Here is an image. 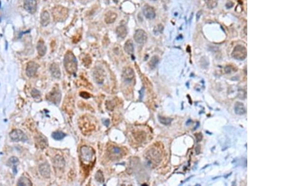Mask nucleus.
Returning a JSON list of instances; mask_svg holds the SVG:
<instances>
[{
  "instance_id": "obj_33",
  "label": "nucleus",
  "mask_w": 281,
  "mask_h": 186,
  "mask_svg": "<svg viewBox=\"0 0 281 186\" xmlns=\"http://www.w3.org/2000/svg\"><path fill=\"white\" fill-rule=\"evenodd\" d=\"M31 95H32V97H33L34 99H37L40 98V96H41L40 91H38V90H36V89H33V90L31 91Z\"/></svg>"
},
{
  "instance_id": "obj_25",
  "label": "nucleus",
  "mask_w": 281,
  "mask_h": 186,
  "mask_svg": "<svg viewBox=\"0 0 281 186\" xmlns=\"http://www.w3.org/2000/svg\"><path fill=\"white\" fill-rule=\"evenodd\" d=\"M124 51L128 55H132L134 52V45L131 40H128L124 44Z\"/></svg>"
},
{
  "instance_id": "obj_4",
  "label": "nucleus",
  "mask_w": 281,
  "mask_h": 186,
  "mask_svg": "<svg viewBox=\"0 0 281 186\" xmlns=\"http://www.w3.org/2000/svg\"><path fill=\"white\" fill-rule=\"evenodd\" d=\"M52 14L55 21L62 22L68 17V10L63 7L57 6L53 9Z\"/></svg>"
},
{
  "instance_id": "obj_29",
  "label": "nucleus",
  "mask_w": 281,
  "mask_h": 186,
  "mask_svg": "<svg viewBox=\"0 0 281 186\" xmlns=\"http://www.w3.org/2000/svg\"><path fill=\"white\" fill-rule=\"evenodd\" d=\"M159 61H160V59H159V57H158V56H153V57L151 58V59L150 63H149L150 67L151 69L155 68L156 67L157 65L158 64Z\"/></svg>"
},
{
  "instance_id": "obj_36",
  "label": "nucleus",
  "mask_w": 281,
  "mask_h": 186,
  "mask_svg": "<svg viewBox=\"0 0 281 186\" xmlns=\"http://www.w3.org/2000/svg\"><path fill=\"white\" fill-rule=\"evenodd\" d=\"M196 140H197V142H199V141H201V140L202 139V134H201V133H199V134H196Z\"/></svg>"
},
{
  "instance_id": "obj_8",
  "label": "nucleus",
  "mask_w": 281,
  "mask_h": 186,
  "mask_svg": "<svg viewBox=\"0 0 281 186\" xmlns=\"http://www.w3.org/2000/svg\"><path fill=\"white\" fill-rule=\"evenodd\" d=\"M135 42L139 44H144L146 42L148 39L147 33L142 29L137 30L134 35Z\"/></svg>"
},
{
  "instance_id": "obj_15",
  "label": "nucleus",
  "mask_w": 281,
  "mask_h": 186,
  "mask_svg": "<svg viewBox=\"0 0 281 186\" xmlns=\"http://www.w3.org/2000/svg\"><path fill=\"white\" fill-rule=\"evenodd\" d=\"M122 76L126 81H131L134 77V70L130 68H126L122 73Z\"/></svg>"
},
{
  "instance_id": "obj_2",
  "label": "nucleus",
  "mask_w": 281,
  "mask_h": 186,
  "mask_svg": "<svg viewBox=\"0 0 281 186\" xmlns=\"http://www.w3.org/2000/svg\"><path fill=\"white\" fill-rule=\"evenodd\" d=\"M64 66L69 74L76 75L78 70V61L73 52L68 51L64 58Z\"/></svg>"
},
{
  "instance_id": "obj_20",
  "label": "nucleus",
  "mask_w": 281,
  "mask_h": 186,
  "mask_svg": "<svg viewBox=\"0 0 281 186\" xmlns=\"http://www.w3.org/2000/svg\"><path fill=\"white\" fill-rule=\"evenodd\" d=\"M50 22V14L47 11H43L41 15V24L43 27H46Z\"/></svg>"
},
{
  "instance_id": "obj_39",
  "label": "nucleus",
  "mask_w": 281,
  "mask_h": 186,
  "mask_svg": "<svg viewBox=\"0 0 281 186\" xmlns=\"http://www.w3.org/2000/svg\"><path fill=\"white\" fill-rule=\"evenodd\" d=\"M153 1H155V0H153Z\"/></svg>"
},
{
  "instance_id": "obj_23",
  "label": "nucleus",
  "mask_w": 281,
  "mask_h": 186,
  "mask_svg": "<svg viewBox=\"0 0 281 186\" xmlns=\"http://www.w3.org/2000/svg\"><path fill=\"white\" fill-rule=\"evenodd\" d=\"M83 120V121L81 122L80 125H86V126L84 125V126L81 127V129L83 130V131H85V130H86V131H91V130H93L95 129L94 125L91 124L90 122L88 121V120H87V119H86V117H85L83 120Z\"/></svg>"
},
{
  "instance_id": "obj_5",
  "label": "nucleus",
  "mask_w": 281,
  "mask_h": 186,
  "mask_svg": "<svg viewBox=\"0 0 281 186\" xmlns=\"http://www.w3.org/2000/svg\"><path fill=\"white\" fill-rule=\"evenodd\" d=\"M232 56L234 58L237 60H244L247 57V49L245 46L238 45L234 48Z\"/></svg>"
},
{
  "instance_id": "obj_34",
  "label": "nucleus",
  "mask_w": 281,
  "mask_h": 186,
  "mask_svg": "<svg viewBox=\"0 0 281 186\" xmlns=\"http://www.w3.org/2000/svg\"><path fill=\"white\" fill-rule=\"evenodd\" d=\"M83 62H84V66H88L91 63V59L89 56H86L83 59Z\"/></svg>"
},
{
  "instance_id": "obj_32",
  "label": "nucleus",
  "mask_w": 281,
  "mask_h": 186,
  "mask_svg": "<svg viewBox=\"0 0 281 186\" xmlns=\"http://www.w3.org/2000/svg\"><path fill=\"white\" fill-rule=\"evenodd\" d=\"M95 179L97 182L99 183H103L104 181V178L102 172L101 170L97 171V172L95 174Z\"/></svg>"
},
{
  "instance_id": "obj_18",
  "label": "nucleus",
  "mask_w": 281,
  "mask_h": 186,
  "mask_svg": "<svg viewBox=\"0 0 281 186\" xmlns=\"http://www.w3.org/2000/svg\"><path fill=\"white\" fill-rule=\"evenodd\" d=\"M50 71L53 77L56 78H59L61 76V71L60 66L58 64L54 63L51 64L50 66Z\"/></svg>"
},
{
  "instance_id": "obj_27",
  "label": "nucleus",
  "mask_w": 281,
  "mask_h": 186,
  "mask_svg": "<svg viewBox=\"0 0 281 186\" xmlns=\"http://www.w3.org/2000/svg\"><path fill=\"white\" fill-rule=\"evenodd\" d=\"M17 185L24 186V185H32L33 184L29 179H28L26 177H21L19 179Z\"/></svg>"
},
{
  "instance_id": "obj_37",
  "label": "nucleus",
  "mask_w": 281,
  "mask_h": 186,
  "mask_svg": "<svg viewBox=\"0 0 281 186\" xmlns=\"http://www.w3.org/2000/svg\"><path fill=\"white\" fill-rule=\"evenodd\" d=\"M231 67H230L229 66H227L225 68V71H226V73H230V72H231Z\"/></svg>"
},
{
  "instance_id": "obj_14",
  "label": "nucleus",
  "mask_w": 281,
  "mask_h": 186,
  "mask_svg": "<svg viewBox=\"0 0 281 186\" xmlns=\"http://www.w3.org/2000/svg\"><path fill=\"white\" fill-rule=\"evenodd\" d=\"M39 170L40 174L43 177L46 178L50 177L51 174V170L50 165L48 163H43L41 165H40Z\"/></svg>"
},
{
  "instance_id": "obj_7",
  "label": "nucleus",
  "mask_w": 281,
  "mask_h": 186,
  "mask_svg": "<svg viewBox=\"0 0 281 186\" xmlns=\"http://www.w3.org/2000/svg\"><path fill=\"white\" fill-rule=\"evenodd\" d=\"M61 99V92L58 89H56V88L54 90H53L47 95V99L50 102L56 105H58L60 102Z\"/></svg>"
},
{
  "instance_id": "obj_17",
  "label": "nucleus",
  "mask_w": 281,
  "mask_h": 186,
  "mask_svg": "<svg viewBox=\"0 0 281 186\" xmlns=\"http://www.w3.org/2000/svg\"><path fill=\"white\" fill-rule=\"evenodd\" d=\"M117 17V15L115 12L109 11L105 15L104 21L107 24H111L116 21Z\"/></svg>"
},
{
  "instance_id": "obj_22",
  "label": "nucleus",
  "mask_w": 281,
  "mask_h": 186,
  "mask_svg": "<svg viewBox=\"0 0 281 186\" xmlns=\"http://www.w3.org/2000/svg\"><path fill=\"white\" fill-rule=\"evenodd\" d=\"M37 50L40 56H43L44 55H45L47 48L43 40H40V41L38 42L37 45Z\"/></svg>"
},
{
  "instance_id": "obj_19",
  "label": "nucleus",
  "mask_w": 281,
  "mask_h": 186,
  "mask_svg": "<svg viewBox=\"0 0 281 186\" xmlns=\"http://www.w3.org/2000/svg\"><path fill=\"white\" fill-rule=\"evenodd\" d=\"M18 164H19V160L16 157H12L10 159H9V160H8V165L12 168L14 174H17V172H18L17 167H18Z\"/></svg>"
},
{
  "instance_id": "obj_28",
  "label": "nucleus",
  "mask_w": 281,
  "mask_h": 186,
  "mask_svg": "<svg viewBox=\"0 0 281 186\" xmlns=\"http://www.w3.org/2000/svg\"><path fill=\"white\" fill-rule=\"evenodd\" d=\"M66 136V134L61 131L54 132L52 134V137L56 140H60L63 139Z\"/></svg>"
},
{
  "instance_id": "obj_31",
  "label": "nucleus",
  "mask_w": 281,
  "mask_h": 186,
  "mask_svg": "<svg viewBox=\"0 0 281 186\" xmlns=\"http://www.w3.org/2000/svg\"><path fill=\"white\" fill-rule=\"evenodd\" d=\"M205 3L209 9H214L217 5V0H205Z\"/></svg>"
},
{
  "instance_id": "obj_16",
  "label": "nucleus",
  "mask_w": 281,
  "mask_h": 186,
  "mask_svg": "<svg viewBox=\"0 0 281 186\" xmlns=\"http://www.w3.org/2000/svg\"><path fill=\"white\" fill-rule=\"evenodd\" d=\"M234 112L237 115H242L246 113V109L244 107V104L240 102H237L234 105Z\"/></svg>"
},
{
  "instance_id": "obj_12",
  "label": "nucleus",
  "mask_w": 281,
  "mask_h": 186,
  "mask_svg": "<svg viewBox=\"0 0 281 186\" xmlns=\"http://www.w3.org/2000/svg\"><path fill=\"white\" fill-rule=\"evenodd\" d=\"M109 157L112 159H116L119 158L122 154V150L121 148L117 146H112L110 147Z\"/></svg>"
},
{
  "instance_id": "obj_30",
  "label": "nucleus",
  "mask_w": 281,
  "mask_h": 186,
  "mask_svg": "<svg viewBox=\"0 0 281 186\" xmlns=\"http://www.w3.org/2000/svg\"><path fill=\"white\" fill-rule=\"evenodd\" d=\"M158 119H159L160 122L164 125H169V124H171V123L173 121V119L164 117H163L161 115L158 116Z\"/></svg>"
},
{
  "instance_id": "obj_26",
  "label": "nucleus",
  "mask_w": 281,
  "mask_h": 186,
  "mask_svg": "<svg viewBox=\"0 0 281 186\" xmlns=\"http://www.w3.org/2000/svg\"><path fill=\"white\" fill-rule=\"evenodd\" d=\"M36 142L38 145H39L41 149L46 148L48 145L47 139L43 135H39V137L36 139Z\"/></svg>"
},
{
  "instance_id": "obj_1",
  "label": "nucleus",
  "mask_w": 281,
  "mask_h": 186,
  "mask_svg": "<svg viewBox=\"0 0 281 186\" xmlns=\"http://www.w3.org/2000/svg\"><path fill=\"white\" fill-rule=\"evenodd\" d=\"M80 159L84 165H91L95 160V152L94 149L86 145H83L80 149Z\"/></svg>"
},
{
  "instance_id": "obj_9",
  "label": "nucleus",
  "mask_w": 281,
  "mask_h": 186,
  "mask_svg": "<svg viewBox=\"0 0 281 186\" xmlns=\"http://www.w3.org/2000/svg\"><path fill=\"white\" fill-rule=\"evenodd\" d=\"M24 7L28 13L34 14L37 10L36 0H25Z\"/></svg>"
},
{
  "instance_id": "obj_38",
  "label": "nucleus",
  "mask_w": 281,
  "mask_h": 186,
  "mask_svg": "<svg viewBox=\"0 0 281 186\" xmlns=\"http://www.w3.org/2000/svg\"><path fill=\"white\" fill-rule=\"evenodd\" d=\"M104 124L107 127L109 125V121L108 120H106L105 122H104Z\"/></svg>"
},
{
  "instance_id": "obj_40",
  "label": "nucleus",
  "mask_w": 281,
  "mask_h": 186,
  "mask_svg": "<svg viewBox=\"0 0 281 186\" xmlns=\"http://www.w3.org/2000/svg\"></svg>"
},
{
  "instance_id": "obj_35",
  "label": "nucleus",
  "mask_w": 281,
  "mask_h": 186,
  "mask_svg": "<svg viewBox=\"0 0 281 186\" xmlns=\"http://www.w3.org/2000/svg\"><path fill=\"white\" fill-rule=\"evenodd\" d=\"M80 96L82 97L84 99H89L90 98L91 96L89 94H88V92H85V91H82L80 93Z\"/></svg>"
},
{
  "instance_id": "obj_11",
  "label": "nucleus",
  "mask_w": 281,
  "mask_h": 186,
  "mask_svg": "<svg viewBox=\"0 0 281 186\" xmlns=\"http://www.w3.org/2000/svg\"><path fill=\"white\" fill-rule=\"evenodd\" d=\"M143 10L144 15L146 18L149 20H153L156 17V12L153 7L146 5L143 7Z\"/></svg>"
},
{
  "instance_id": "obj_3",
  "label": "nucleus",
  "mask_w": 281,
  "mask_h": 186,
  "mask_svg": "<svg viewBox=\"0 0 281 186\" xmlns=\"http://www.w3.org/2000/svg\"><path fill=\"white\" fill-rule=\"evenodd\" d=\"M146 159L148 163V165L150 167H155L161 161V154L158 150L152 149L147 152L146 155Z\"/></svg>"
},
{
  "instance_id": "obj_21",
  "label": "nucleus",
  "mask_w": 281,
  "mask_h": 186,
  "mask_svg": "<svg viewBox=\"0 0 281 186\" xmlns=\"http://www.w3.org/2000/svg\"><path fill=\"white\" fill-rule=\"evenodd\" d=\"M53 164H54L55 167L59 168V169H61V168L64 167V166L65 165L64 159H63V157H62L60 155H56L54 158Z\"/></svg>"
},
{
  "instance_id": "obj_24",
  "label": "nucleus",
  "mask_w": 281,
  "mask_h": 186,
  "mask_svg": "<svg viewBox=\"0 0 281 186\" xmlns=\"http://www.w3.org/2000/svg\"><path fill=\"white\" fill-rule=\"evenodd\" d=\"M116 34L118 37L121 38H124L127 34V30L126 27L124 25H120L116 28Z\"/></svg>"
},
{
  "instance_id": "obj_13",
  "label": "nucleus",
  "mask_w": 281,
  "mask_h": 186,
  "mask_svg": "<svg viewBox=\"0 0 281 186\" xmlns=\"http://www.w3.org/2000/svg\"><path fill=\"white\" fill-rule=\"evenodd\" d=\"M94 78L96 80V81L99 83L101 84L104 81V72L103 70H101L100 68H96L94 71Z\"/></svg>"
},
{
  "instance_id": "obj_10",
  "label": "nucleus",
  "mask_w": 281,
  "mask_h": 186,
  "mask_svg": "<svg viewBox=\"0 0 281 186\" xmlns=\"http://www.w3.org/2000/svg\"><path fill=\"white\" fill-rule=\"evenodd\" d=\"M38 68H39V65L37 63H36L35 62H33V61L29 62L27 65L26 69V73L27 76L29 77L34 76L36 75Z\"/></svg>"
},
{
  "instance_id": "obj_6",
  "label": "nucleus",
  "mask_w": 281,
  "mask_h": 186,
  "mask_svg": "<svg viewBox=\"0 0 281 186\" xmlns=\"http://www.w3.org/2000/svg\"><path fill=\"white\" fill-rule=\"evenodd\" d=\"M10 137L14 142H26L28 137L21 130H13L10 133Z\"/></svg>"
}]
</instances>
